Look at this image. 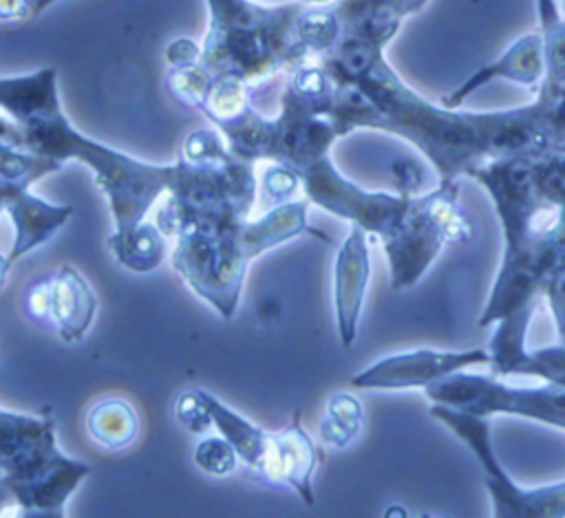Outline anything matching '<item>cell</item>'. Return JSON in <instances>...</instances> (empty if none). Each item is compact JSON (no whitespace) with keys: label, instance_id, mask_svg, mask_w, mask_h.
Instances as JSON below:
<instances>
[{"label":"cell","instance_id":"5","mask_svg":"<svg viewBox=\"0 0 565 518\" xmlns=\"http://www.w3.org/2000/svg\"><path fill=\"white\" fill-rule=\"evenodd\" d=\"M431 415L459 437L484 470V485L492 500L495 516L501 518H561L565 516V481L543 487H521L517 485L501 461L497 459L492 446V424L490 417L470 415L442 404H431Z\"/></svg>","mask_w":565,"mask_h":518},{"label":"cell","instance_id":"18","mask_svg":"<svg viewBox=\"0 0 565 518\" xmlns=\"http://www.w3.org/2000/svg\"><path fill=\"white\" fill-rule=\"evenodd\" d=\"M195 461L203 472L212 476H225L236 470L239 454L225 437H210L199 441L195 450Z\"/></svg>","mask_w":565,"mask_h":518},{"label":"cell","instance_id":"2","mask_svg":"<svg viewBox=\"0 0 565 518\" xmlns=\"http://www.w3.org/2000/svg\"><path fill=\"white\" fill-rule=\"evenodd\" d=\"M308 229L312 227L308 225L306 201L280 205L254 223H236L232 218L192 225L179 234L173 266L201 299L230 318L252 258Z\"/></svg>","mask_w":565,"mask_h":518},{"label":"cell","instance_id":"3","mask_svg":"<svg viewBox=\"0 0 565 518\" xmlns=\"http://www.w3.org/2000/svg\"><path fill=\"white\" fill-rule=\"evenodd\" d=\"M306 5H261L258 0H208L210 27L201 45V65L212 76H234L252 89L280 69H297L310 58L297 41V21Z\"/></svg>","mask_w":565,"mask_h":518},{"label":"cell","instance_id":"6","mask_svg":"<svg viewBox=\"0 0 565 518\" xmlns=\"http://www.w3.org/2000/svg\"><path fill=\"white\" fill-rule=\"evenodd\" d=\"M426 397L431 404H442L479 417L510 415L532 419L565 430V386L550 382L547 386L521 388L506 384L499 378L475 375L459 371L433 386Z\"/></svg>","mask_w":565,"mask_h":518},{"label":"cell","instance_id":"10","mask_svg":"<svg viewBox=\"0 0 565 518\" xmlns=\"http://www.w3.org/2000/svg\"><path fill=\"white\" fill-rule=\"evenodd\" d=\"M530 307L521 309L499 323V329L490 345V364L499 375L523 373L543 375L554 384L565 386V349L547 351H525V329H528Z\"/></svg>","mask_w":565,"mask_h":518},{"label":"cell","instance_id":"9","mask_svg":"<svg viewBox=\"0 0 565 518\" xmlns=\"http://www.w3.org/2000/svg\"><path fill=\"white\" fill-rule=\"evenodd\" d=\"M372 281V254L367 232L358 225L341 245L334 263V309L339 323V336L345 349L358 338L361 316Z\"/></svg>","mask_w":565,"mask_h":518},{"label":"cell","instance_id":"21","mask_svg":"<svg viewBox=\"0 0 565 518\" xmlns=\"http://www.w3.org/2000/svg\"><path fill=\"white\" fill-rule=\"evenodd\" d=\"M166 60L170 69H181L201 63V45L190 38H177L166 49Z\"/></svg>","mask_w":565,"mask_h":518},{"label":"cell","instance_id":"8","mask_svg":"<svg viewBox=\"0 0 565 518\" xmlns=\"http://www.w3.org/2000/svg\"><path fill=\"white\" fill-rule=\"evenodd\" d=\"M484 364H490L488 349H413L387 356L376 364H369L352 380V386L363 391H426L429 386L459 371H468Z\"/></svg>","mask_w":565,"mask_h":518},{"label":"cell","instance_id":"17","mask_svg":"<svg viewBox=\"0 0 565 518\" xmlns=\"http://www.w3.org/2000/svg\"><path fill=\"white\" fill-rule=\"evenodd\" d=\"M212 80H214V76L201 63H197V65H190V67L170 69L168 89L186 106L201 109V104H203V100H206V95L212 87Z\"/></svg>","mask_w":565,"mask_h":518},{"label":"cell","instance_id":"7","mask_svg":"<svg viewBox=\"0 0 565 518\" xmlns=\"http://www.w3.org/2000/svg\"><path fill=\"white\" fill-rule=\"evenodd\" d=\"M299 174L312 203L352 221L367 234H378L383 240L396 232L411 205L409 194L369 192L354 185L334 168L330 155L308 161Z\"/></svg>","mask_w":565,"mask_h":518},{"label":"cell","instance_id":"12","mask_svg":"<svg viewBox=\"0 0 565 518\" xmlns=\"http://www.w3.org/2000/svg\"><path fill=\"white\" fill-rule=\"evenodd\" d=\"M49 312L54 314L60 336L67 342L80 340L91 327L96 314V299L82 277L69 268L60 270L56 279L47 283Z\"/></svg>","mask_w":565,"mask_h":518},{"label":"cell","instance_id":"1","mask_svg":"<svg viewBox=\"0 0 565 518\" xmlns=\"http://www.w3.org/2000/svg\"><path fill=\"white\" fill-rule=\"evenodd\" d=\"M0 113L19 126L27 150L56 166L65 159H80L96 172L100 188L111 199L115 234L137 227L153 201L164 190L170 192L177 181V164L148 166L76 131L60 109L56 69L0 78Z\"/></svg>","mask_w":565,"mask_h":518},{"label":"cell","instance_id":"19","mask_svg":"<svg viewBox=\"0 0 565 518\" xmlns=\"http://www.w3.org/2000/svg\"><path fill=\"white\" fill-rule=\"evenodd\" d=\"M175 415L179 419V424L184 428H188L190 432H206L212 424V415H210V408H208V399H206V393L201 391H190V393H184L179 399H177V406H175Z\"/></svg>","mask_w":565,"mask_h":518},{"label":"cell","instance_id":"15","mask_svg":"<svg viewBox=\"0 0 565 518\" xmlns=\"http://www.w3.org/2000/svg\"><path fill=\"white\" fill-rule=\"evenodd\" d=\"M89 432L96 441L109 448H124L137 435V415L122 399H107L89 415Z\"/></svg>","mask_w":565,"mask_h":518},{"label":"cell","instance_id":"14","mask_svg":"<svg viewBox=\"0 0 565 518\" xmlns=\"http://www.w3.org/2000/svg\"><path fill=\"white\" fill-rule=\"evenodd\" d=\"M343 38V23L336 10L303 8L297 21V41L310 60L328 56Z\"/></svg>","mask_w":565,"mask_h":518},{"label":"cell","instance_id":"11","mask_svg":"<svg viewBox=\"0 0 565 518\" xmlns=\"http://www.w3.org/2000/svg\"><path fill=\"white\" fill-rule=\"evenodd\" d=\"M545 47L541 36L530 34L514 43L499 60L486 65L477 74H473L459 89H455L448 98H444V106H459L475 89H481L495 78H506L523 87H534L545 76Z\"/></svg>","mask_w":565,"mask_h":518},{"label":"cell","instance_id":"4","mask_svg":"<svg viewBox=\"0 0 565 518\" xmlns=\"http://www.w3.org/2000/svg\"><path fill=\"white\" fill-rule=\"evenodd\" d=\"M473 234V221L457 201L455 179H444L426 196H411L405 218L385 238L391 288L396 292L416 288L446 247L466 245Z\"/></svg>","mask_w":565,"mask_h":518},{"label":"cell","instance_id":"24","mask_svg":"<svg viewBox=\"0 0 565 518\" xmlns=\"http://www.w3.org/2000/svg\"><path fill=\"white\" fill-rule=\"evenodd\" d=\"M297 3H301L306 8H325V5L336 3V0H297Z\"/></svg>","mask_w":565,"mask_h":518},{"label":"cell","instance_id":"16","mask_svg":"<svg viewBox=\"0 0 565 518\" xmlns=\"http://www.w3.org/2000/svg\"><path fill=\"white\" fill-rule=\"evenodd\" d=\"M363 426V404L354 395L336 393L328 402V410L321 424V437L332 448H347L361 435Z\"/></svg>","mask_w":565,"mask_h":518},{"label":"cell","instance_id":"22","mask_svg":"<svg viewBox=\"0 0 565 518\" xmlns=\"http://www.w3.org/2000/svg\"><path fill=\"white\" fill-rule=\"evenodd\" d=\"M30 19V0H0V21Z\"/></svg>","mask_w":565,"mask_h":518},{"label":"cell","instance_id":"13","mask_svg":"<svg viewBox=\"0 0 565 518\" xmlns=\"http://www.w3.org/2000/svg\"><path fill=\"white\" fill-rule=\"evenodd\" d=\"M111 247L129 270L140 274L155 270L164 261L166 254L164 236L155 227L144 223L124 234H113Z\"/></svg>","mask_w":565,"mask_h":518},{"label":"cell","instance_id":"23","mask_svg":"<svg viewBox=\"0 0 565 518\" xmlns=\"http://www.w3.org/2000/svg\"><path fill=\"white\" fill-rule=\"evenodd\" d=\"M56 3H58V0H30V19L47 12Z\"/></svg>","mask_w":565,"mask_h":518},{"label":"cell","instance_id":"20","mask_svg":"<svg viewBox=\"0 0 565 518\" xmlns=\"http://www.w3.org/2000/svg\"><path fill=\"white\" fill-rule=\"evenodd\" d=\"M545 47V74L552 80H565V25L552 30L543 43Z\"/></svg>","mask_w":565,"mask_h":518}]
</instances>
